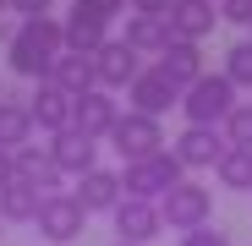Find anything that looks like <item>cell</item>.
Segmentation results:
<instances>
[{
  "label": "cell",
  "mask_w": 252,
  "mask_h": 246,
  "mask_svg": "<svg viewBox=\"0 0 252 246\" xmlns=\"http://www.w3.org/2000/svg\"><path fill=\"white\" fill-rule=\"evenodd\" d=\"M61 50H66V38H61V17H28V22H17V33H11L6 60H11L17 77L44 82L50 66L61 60Z\"/></svg>",
  "instance_id": "cell-1"
},
{
  "label": "cell",
  "mask_w": 252,
  "mask_h": 246,
  "mask_svg": "<svg viewBox=\"0 0 252 246\" xmlns=\"http://www.w3.org/2000/svg\"><path fill=\"white\" fill-rule=\"evenodd\" d=\"M236 82L225 71H203L192 88L181 93V115H187V126H225L230 109H236Z\"/></svg>",
  "instance_id": "cell-2"
},
{
  "label": "cell",
  "mask_w": 252,
  "mask_h": 246,
  "mask_svg": "<svg viewBox=\"0 0 252 246\" xmlns=\"http://www.w3.org/2000/svg\"><path fill=\"white\" fill-rule=\"evenodd\" d=\"M159 214H164V230H203L208 219H214V191H208L203 181H192V175H181L170 191L159 197Z\"/></svg>",
  "instance_id": "cell-3"
},
{
  "label": "cell",
  "mask_w": 252,
  "mask_h": 246,
  "mask_svg": "<svg viewBox=\"0 0 252 246\" xmlns=\"http://www.w3.org/2000/svg\"><path fill=\"white\" fill-rule=\"evenodd\" d=\"M181 175H187V170H181V159L164 148V153H154V159L126 164V170H121V191H126V197H143V202H159Z\"/></svg>",
  "instance_id": "cell-4"
},
{
  "label": "cell",
  "mask_w": 252,
  "mask_h": 246,
  "mask_svg": "<svg viewBox=\"0 0 252 246\" xmlns=\"http://www.w3.org/2000/svg\"><path fill=\"white\" fill-rule=\"evenodd\" d=\"M115 153H121V164H137V159H154V153H164V126L154 115H137V109H126L115 126H110V137H104Z\"/></svg>",
  "instance_id": "cell-5"
},
{
  "label": "cell",
  "mask_w": 252,
  "mask_h": 246,
  "mask_svg": "<svg viewBox=\"0 0 252 246\" xmlns=\"http://www.w3.org/2000/svg\"><path fill=\"white\" fill-rule=\"evenodd\" d=\"M126 109H137V115H154V120H164L170 109H181V88L170 77H164L159 66H143L137 77H132V88H126Z\"/></svg>",
  "instance_id": "cell-6"
},
{
  "label": "cell",
  "mask_w": 252,
  "mask_h": 246,
  "mask_svg": "<svg viewBox=\"0 0 252 246\" xmlns=\"http://www.w3.org/2000/svg\"><path fill=\"white\" fill-rule=\"evenodd\" d=\"M38 235H44L50 246H71L82 230H88V214H82V202L71 197V191H55V197H44V208H38Z\"/></svg>",
  "instance_id": "cell-7"
},
{
  "label": "cell",
  "mask_w": 252,
  "mask_h": 246,
  "mask_svg": "<svg viewBox=\"0 0 252 246\" xmlns=\"http://www.w3.org/2000/svg\"><path fill=\"white\" fill-rule=\"evenodd\" d=\"M137 71H143V55L132 44H121V38H104V44L94 50V77H99L104 93H126Z\"/></svg>",
  "instance_id": "cell-8"
},
{
  "label": "cell",
  "mask_w": 252,
  "mask_h": 246,
  "mask_svg": "<svg viewBox=\"0 0 252 246\" xmlns=\"http://www.w3.org/2000/svg\"><path fill=\"white\" fill-rule=\"evenodd\" d=\"M110 224H115V241L148 246V241L164 230V214H159V202H143V197H121L115 208H110Z\"/></svg>",
  "instance_id": "cell-9"
},
{
  "label": "cell",
  "mask_w": 252,
  "mask_h": 246,
  "mask_svg": "<svg viewBox=\"0 0 252 246\" xmlns=\"http://www.w3.org/2000/svg\"><path fill=\"white\" fill-rule=\"evenodd\" d=\"M230 142H225V132L220 126H187L181 137H176V159H181V170L192 175V170H214V164H220V153H225Z\"/></svg>",
  "instance_id": "cell-10"
},
{
  "label": "cell",
  "mask_w": 252,
  "mask_h": 246,
  "mask_svg": "<svg viewBox=\"0 0 252 246\" xmlns=\"http://www.w3.org/2000/svg\"><path fill=\"white\" fill-rule=\"evenodd\" d=\"M71 109H77V99L66 93V88H55V82H33V93H28V115H33V126L38 132H66L71 126Z\"/></svg>",
  "instance_id": "cell-11"
},
{
  "label": "cell",
  "mask_w": 252,
  "mask_h": 246,
  "mask_svg": "<svg viewBox=\"0 0 252 246\" xmlns=\"http://www.w3.org/2000/svg\"><path fill=\"white\" fill-rule=\"evenodd\" d=\"M115 120H121V104H115V93H104V88H88V93L77 99V109H71V126H77L82 137H94V142L110 137Z\"/></svg>",
  "instance_id": "cell-12"
},
{
  "label": "cell",
  "mask_w": 252,
  "mask_h": 246,
  "mask_svg": "<svg viewBox=\"0 0 252 246\" xmlns=\"http://www.w3.org/2000/svg\"><path fill=\"white\" fill-rule=\"evenodd\" d=\"M44 148H50V159L61 164V175H71V181H77V175H88L94 164H99V142H94V137H82L77 126L55 132V137H50Z\"/></svg>",
  "instance_id": "cell-13"
},
{
  "label": "cell",
  "mask_w": 252,
  "mask_h": 246,
  "mask_svg": "<svg viewBox=\"0 0 252 246\" xmlns=\"http://www.w3.org/2000/svg\"><path fill=\"white\" fill-rule=\"evenodd\" d=\"M220 11L214 0H176L170 11H164V27H170V38H187V44H203L208 33H214Z\"/></svg>",
  "instance_id": "cell-14"
},
{
  "label": "cell",
  "mask_w": 252,
  "mask_h": 246,
  "mask_svg": "<svg viewBox=\"0 0 252 246\" xmlns=\"http://www.w3.org/2000/svg\"><path fill=\"white\" fill-rule=\"evenodd\" d=\"M71 197L82 202V214H110L115 202L126 197V191H121V170H104V164H94L88 175H77Z\"/></svg>",
  "instance_id": "cell-15"
},
{
  "label": "cell",
  "mask_w": 252,
  "mask_h": 246,
  "mask_svg": "<svg viewBox=\"0 0 252 246\" xmlns=\"http://www.w3.org/2000/svg\"><path fill=\"white\" fill-rule=\"evenodd\" d=\"M11 159H17V175H22L28 186H38L44 197H55V191L66 186V175H61V164L50 159V148H44V142H28V148H17Z\"/></svg>",
  "instance_id": "cell-16"
},
{
  "label": "cell",
  "mask_w": 252,
  "mask_h": 246,
  "mask_svg": "<svg viewBox=\"0 0 252 246\" xmlns=\"http://www.w3.org/2000/svg\"><path fill=\"white\" fill-rule=\"evenodd\" d=\"M154 66H159L164 77H170L181 93H187L192 82H197V77L208 71V66H203V50H197V44H187V38H170V44L159 50V60H154Z\"/></svg>",
  "instance_id": "cell-17"
},
{
  "label": "cell",
  "mask_w": 252,
  "mask_h": 246,
  "mask_svg": "<svg viewBox=\"0 0 252 246\" xmlns=\"http://www.w3.org/2000/svg\"><path fill=\"white\" fill-rule=\"evenodd\" d=\"M61 38H66V50H77V55H94L104 38H110V22H99L94 11H82V6H71L66 17H61Z\"/></svg>",
  "instance_id": "cell-18"
},
{
  "label": "cell",
  "mask_w": 252,
  "mask_h": 246,
  "mask_svg": "<svg viewBox=\"0 0 252 246\" xmlns=\"http://www.w3.org/2000/svg\"><path fill=\"white\" fill-rule=\"evenodd\" d=\"M44 82H55V88H66L71 99H82L88 88H99V77H94V55H77V50H61V60L50 66V77Z\"/></svg>",
  "instance_id": "cell-19"
},
{
  "label": "cell",
  "mask_w": 252,
  "mask_h": 246,
  "mask_svg": "<svg viewBox=\"0 0 252 246\" xmlns=\"http://www.w3.org/2000/svg\"><path fill=\"white\" fill-rule=\"evenodd\" d=\"M121 44H132L137 55H159L164 44H170V27H164V17L126 11V33H121Z\"/></svg>",
  "instance_id": "cell-20"
},
{
  "label": "cell",
  "mask_w": 252,
  "mask_h": 246,
  "mask_svg": "<svg viewBox=\"0 0 252 246\" xmlns=\"http://www.w3.org/2000/svg\"><path fill=\"white\" fill-rule=\"evenodd\" d=\"M38 208H44V191L28 186L22 175H17L6 191H0V219H6V224H33V219H38Z\"/></svg>",
  "instance_id": "cell-21"
},
{
  "label": "cell",
  "mask_w": 252,
  "mask_h": 246,
  "mask_svg": "<svg viewBox=\"0 0 252 246\" xmlns=\"http://www.w3.org/2000/svg\"><path fill=\"white\" fill-rule=\"evenodd\" d=\"M33 142V115H28V99H0V148L17 153Z\"/></svg>",
  "instance_id": "cell-22"
},
{
  "label": "cell",
  "mask_w": 252,
  "mask_h": 246,
  "mask_svg": "<svg viewBox=\"0 0 252 246\" xmlns=\"http://www.w3.org/2000/svg\"><path fill=\"white\" fill-rule=\"evenodd\" d=\"M214 175H220L225 191H252V148H225Z\"/></svg>",
  "instance_id": "cell-23"
},
{
  "label": "cell",
  "mask_w": 252,
  "mask_h": 246,
  "mask_svg": "<svg viewBox=\"0 0 252 246\" xmlns=\"http://www.w3.org/2000/svg\"><path fill=\"white\" fill-rule=\"evenodd\" d=\"M225 77L236 82V93L241 88L252 93V38H236V44L225 50Z\"/></svg>",
  "instance_id": "cell-24"
},
{
  "label": "cell",
  "mask_w": 252,
  "mask_h": 246,
  "mask_svg": "<svg viewBox=\"0 0 252 246\" xmlns=\"http://www.w3.org/2000/svg\"><path fill=\"white\" fill-rule=\"evenodd\" d=\"M220 132H225V142H230V148H252V99L230 109V120H225Z\"/></svg>",
  "instance_id": "cell-25"
},
{
  "label": "cell",
  "mask_w": 252,
  "mask_h": 246,
  "mask_svg": "<svg viewBox=\"0 0 252 246\" xmlns=\"http://www.w3.org/2000/svg\"><path fill=\"white\" fill-rule=\"evenodd\" d=\"M214 11L230 27H252V0H214Z\"/></svg>",
  "instance_id": "cell-26"
},
{
  "label": "cell",
  "mask_w": 252,
  "mask_h": 246,
  "mask_svg": "<svg viewBox=\"0 0 252 246\" xmlns=\"http://www.w3.org/2000/svg\"><path fill=\"white\" fill-rule=\"evenodd\" d=\"M181 246H236V241H230L225 230H214V224H203V230H187Z\"/></svg>",
  "instance_id": "cell-27"
},
{
  "label": "cell",
  "mask_w": 252,
  "mask_h": 246,
  "mask_svg": "<svg viewBox=\"0 0 252 246\" xmlns=\"http://www.w3.org/2000/svg\"><path fill=\"white\" fill-rule=\"evenodd\" d=\"M71 6H82V11H94L99 22H115V17H126V0H71Z\"/></svg>",
  "instance_id": "cell-28"
},
{
  "label": "cell",
  "mask_w": 252,
  "mask_h": 246,
  "mask_svg": "<svg viewBox=\"0 0 252 246\" xmlns=\"http://www.w3.org/2000/svg\"><path fill=\"white\" fill-rule=\"evenodd\" d=\"M55 11V0H11V17L28 22V17H50Z\"/></svg>",
  "instance_id": "cell-29"
},
{
  "label": "cell",
  "mask_w": 252,
  "mask_h": 246,
  "mask_svg": "<svg viewBox=\"0 0 252 246\" xmlns=\"http://www.w3.org/2000/svg\"><path fill=\"white\" fill-rule=\"evenodd\" d=\"M176 0H126V11H148V17H164Z\"/></svg>",
  "instance_id": "cell-30"
},
{
  "label": "cell",
  "mask_w": 252,
  "mask_h": 246,
  "mask_svg": "<svg viewBox=\"0 0 252 246\" xmlns=\"http://www.w3.org/2000/svg\"><path fill=\"white\" fill-rule=\"evenodd\" d=\"M11 181H17V159H11V153H6V148H0V191H6V186H11Z\"/></svg>",
  "instance_id": "cell-31"
},
{
  "label": "cell",
  "mask_w": 252,
  "mask_h": 246,
  "mask_svg": "<svg viewBox=\"0 0 252 246\" xmlns=\"http://www.w3.org/2000/svg\"><path fill=\"white\" fill-rule=\"evenodd\" d=\"M11 33H17V17H0V44H11Z\"/></svg>",
  "instance_id": "cell-32"
},
{
  "label": "cell",
  "mask_w": 252,
  "mask_h": 246,
  "mask_svg": "<svg viewBox=\"0 0 252 246\" xmlns=\"http://www.w3.org/2000/svg\"><path fill=\"white\" fill-rule=\"evenodd\" d=\"M6 11H11V0H0V17H6Z\"/></svg>",
  "instance_id": "cell-33"
},
{
  "label": "cell",
  "mask_w": 252,
  "mask_h": 246,
  "mask_svg": "<svg viewBox=\"0 0 252 246\" xmlns=\"http://www.w3.org/2000/svg\"><path fill=\"white\" fill-rule=\"evenodd\" d=\"M110 246H132V241H110Z\"/></svg>",
  "instance_id": "cell-34"
},
{
  "label": "cell",
  "mask_w": 252,
  "mask_h": 246,
  "mask_svg": "<svg viewBox=\"0 0 252 246\" xmlns=\"http://www.w3.org/2000/svg\"><path fill=\"white\" fill-rule=\"evenodd\" d=\"M0 99H6V82H0Z\"/></svg>",
  "instance_id": "cell-35"
},
{
  "label": "cell",
  "mask_w": 252,
  "mask_h": 246,
  "mask_svg": "<svg viewBox=\"0 0 252 246\" xmlns=\"http://www.w3.org/2000/svg\"><path fill=\"white\" fill-rule=\"evenodd\" d=\"M0 224H6V219H0Z\"/></svg>",
  "instance_id": "cell-36"
}]
</instances>
